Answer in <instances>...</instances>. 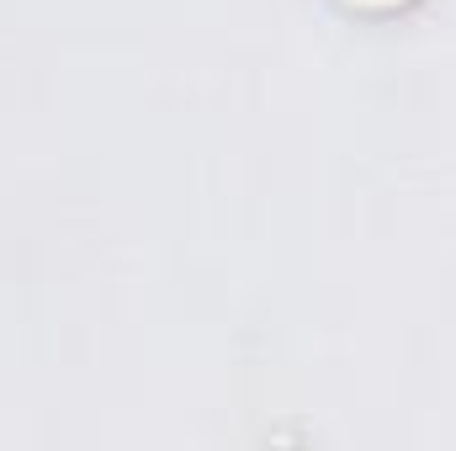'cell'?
<instances>
[{"instance_id": "cell-1", "label": "cell", "mask_w": 456, "mask_h": 451, "mask_svg": "<svg viewBox=\"0 0 456 451\" xmlns=\"http://www.w3.org/2000/svg\"><path fill=\"white\" fill-rule=\"evenodd\" d=\"M345 11H398V5H409V0H340Z\"/></svg>"}]
</instances>
